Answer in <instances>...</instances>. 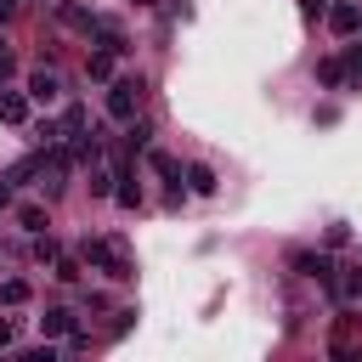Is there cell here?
I'll return each instance as SVG.
<instances>
[{"label":"cell","mask_w":362,"mask_h":362,"mask_svg":"<svg viewBox=\"0 0 362 362\" xmlns=\"http://www.w3.org/2000/svg\"><path fill=\"white\" fill-rule=\"evenodd\" d=\"M79 260H85V266H96V272H102V277H113V283L136 277V266H130V255H124V243H119V238H85Z\"/></svg>","instance_id":"1"},{"label":"cell","mask_w":362,"mask_h":362,"mask_svg":"<svg viewBox=\"0 0 362 362\" xmlns=\"http://www.w3.org/2000/svg\"><path fill=\"white\" fill-rule=\"evenodd\" d=\"M141 79H113L107 85V119H119V124H130L136 119V107H141Z\"/></svg>","instance_id":"2"},{"label":"cell","mask_w":362,"mask_h":362,"mask_svg":"<svg viewBox=\"0 0 362 362\" xmlns=\"http://www.w3.org/2000/svg\"><path fill=\"white\" fill-rule=\"evenodd\" d=\"M288 266H294L300 277H317V283H334V260H328V255H317V249H300V255H294Z\"/></svg>","instance_id":"3"},{"label":"cell","mask_w":362,"mask_h":362,"mask_svg":"<svg viewBox=\"0 0 362 362\" xmlns=\"http://www.w3.org/2000/svg\"><path fill=\"white\" fill-rule=\"evenodd\" d=\"M328 23H334V34H356L362 28V6L339 0V6H328Z\"/></svg>","instance_id":"4"},{"label":"cell","mask_w":362,"mask_h":362,"mask_svg":"<svg viewBox=\"0 0 362 362\" xmlns=\"http://www.w3.org/2000/svg\"><path fill=\"white\" fill-rule=\"evenodd\" d=\"M0 119H6V124H23V119H28V96H23V90H0Z\"/></svg>","instance_id":"5"},{"label":"cell","mask_w":362,"mask_h":362,"mask_svg":"<svg viewBox=\"0 0 362 362\" xmlns=\"http://www.w3.org/2000/svg\"><path fill=\"white\" fill-rule=\"evenodd\" d=\"M28 96H34V102H51V96H57V74H51V68H34V74H28Z\"/></svg>","instance_id":"6"},{"label":"cell","mask_w":362,"mask_h":362,"mask_svg":"<svg viewBox=\"0 0 362 362\" xmlns=\"http://www.w3.org/2000/svg\"><path fill=\"white\" fill-rule=\"evenodd\" d=\"M40 328H45L51 339H62V334H74V311H62V305H51V311L40 317Z\"/></svg>","instance_id":"7"},{"label":"cell","mask_w":362,"mask_h":362,"mask_svg":"<svg viewBox=\"0 0 362 362\" xmlns=\"http://www.w3.org/2000/svg\"><path fill=\"white\" fill-rule=\"evenodd\" d=\"M113 198H119V209H141V187L130 175H113Z\"/></svg>","instance_id":"8"},{"label":"cell","mask_w":362,"mask_h":362,"mask_svg":"<svg viewBox=\"0 0 362 362\" xmlns=\"http://www.w3.org/2000/svg\"><path fill=\"white\" fill-rule=\"evenodd\" d=\"M17 226L23 232H45L51 221H45V204H17Z\"/></svg>","instance_id":"9"},{"label":"cell","mask_w":362,"mask_h":362,"mask_svg":"<svg viewBox=\"0 0 362 362\" xmlns=\"http://www.w3.org/2000/svg\"><path fill=\"white\" fill-rule=\"evenodd\" d=\"M147 164H153V170H158V175H164V181H170V187H175V181H181V164H175V158H170V153H164V147H153V153H147Z\"/></svg>","instance_id":"10"},{"label":"cell","mask_w":362,"mask_h":362,"mask_svg":"<svg viewBox=\"0 0 362 362\" xmlns=\"http://www.w3.org/2000/svg\"><path fill=\"white\" fill-rule=\"evenodd\" d=\"M28 294H34V288H28L23 277H6V283H0V305H28Z\"/></svg>","instance_id":"11"},{"label":"cell","mask_w":362,"mask_h":362,"mask_svg":"<svg viewBox=\"0 0 362 362\" xmlns=\"http://www.w3.org/2000/svg\"><path fill=\"white\" fill-rule=\"evenodd\" d=\"M328 288H334V300H362V272H345V277H334Z\"/></svg>","instance_id":"12"},{"label":"cell","mask_w":362,"mask_h":362,"mask_svg":"<svg viewBox=\"0 0 362 362\" xmlns=\"http://www.w3.org/2000/svg\"><path fill=\"white\" fill-rule=\"evenodd\" d=\"M187 187L192 192H215V170L209 164H187Z\"/></svg>","instance_id":"13"},{"label":"cell","mask_w":362,"mask_h":362,"mask_svg":"<svg viewBox=\"0 0 362 362\" xmlns=\"http://www.w3.org/2000/svg\"><path fill=\"white\" fill-rule=\"evenodd\" d=\"M85 74H90V79H107V74H113V51H102V45H96V57H90V68H85Z\"/></svg>","instance_id":"14"},{"label":"cell","mask_w":362,"mask_h":362,"mask_svg":"<svg viewBox=\"0 0 362 362\" xmlns=\"http://www.w3.org/2000/svg\"><path fill=\"white\" fill-rule=\"evenodd\" d=\"M339 79H345V62H334V57L317 62V85H339Z\"/></svg>","instance_id":"15"},{"label":"cell","mask_w":362,"mask_h":362,"mask_svg":"<svg viewBox=\"0 0 362 362\" xmlns=\"http://www.w3.org/2000/svg\"><path fill=\"white\" fill-rule=\"evenodd\" d=\"M57 130H62V136H79V130H85V107H68V113H62V124H57Z\"/></svg>","instance_id":"16"},{"label":"cell","mask_w":362,"mask_h":362,"mask_svg":"<svg viewBox=\"0 0 362 362\" xmlns=\"http://www.w3.org/2000/svg\"><path fill=\"white\" fill-rule=\"evenodd\" d=\"M51 266H57V277H62V283H79V260H74V255H57Z\"/></svg>","instance_id":"17"},{"label":"cell","mask_w":362,"mask_h":362,"mask_svg":"<svg viewBox=\"0 0 362 362\" xmlns=\"http://www.w3.org/2000/svg\"><path fill=\"white\" fill-rule=\"evenodd\" d=\"M90 192L107 198V192H113V170H90Z\"/></svg>","instance_id":"18"},{"label":"cell","mask_w":362,"mask_h":362,"mask_svg":"<svg viewBox=\"0 0 362 362\" xmlns=\"http://www.w3.org/2000/svg\"><path fill=\"white\" fill-rule=\"evenodd\" d=\"M34 255H40V260H57V255H62V249H57V243H51V238H45V232H34Z\"/></svg>","instance_id":"19"},{"label":"cell","mask_w":362,"mask_h":362,"mask_svg":"<svg viewBox=\"0 0 362 362\" xmlns=\"http://www.w3.org/2000/svg\"><path fill=\"white\" fill-rule=\"evenodd\" d=\"M300 17H305V23H317V17H328V0H300Z\"/></svg>","instance_id":"20"},{"label":"cell","mask_w":362,"mask_h":362,"mask_svg":"<svg viewBox=\"0 0 362 362\" xmlns=\"http://www.w3.org/2000/svg\"><path fill=\"white\" fill-rule=\"evenodd\" d=\"M345 79H356V85H362V45L345 57Z\"/></svg>","instance_id":"21"},{"label":"cell","mask_w":362,"mask_h":362,"mask_svg":"<svg viewBox=\"0 0 362 362\" xmlns=\"http://www.w3.org/2000/svg\"><path fill=\"white\" fill-rule=\"evenodd\" d=\"M11 339H17V322H6V317H0V345H11Z\"/></svg>","instance_id":"22"},{"label":"cell","mask_w":362,"mask_h":362,"mask_svg":"<svg viewBox=\"0 0 362 362\" xmlns=\"http://www.w3.org/2000/svg\"><path fill=\"white\" fill-rule=\"evenodd\" d=\"M0 209H11V181H0Z\"/></svg>","instance_id":"23"},{"label":"cell","mask_w":362,"mask_h":362,"mask_svg":"<svg viewBox=\"0 0 362 362\" xmlns=\"http://www.w3.org/2000/svg\"><path fill=\"white\" fill-rule=\"evenodd\" d=\"M6 79H11V62H6V57H0V85H6Z\"/></svg>","instance_id":"24"},{"label":"cell","mask_w":362,"mask_h":362,"mask_svg":"<svg viewBox=\"0 0 362 362\" xmlns=\"http://www.w3.org/2000/svg\"><path fill=\"white\" fill-rule=\"evenodd\" d=\"M11 11H17V0H0V17H11Z\"/></svg>","instance_id":"25"},{"label":"cell","mask_w":362,"mask_h":362,"mask_svg":"<svg viewBox=\"0 0 362 362\" xmlns=\"http://www.w3.org/2000/svg\"><path fill=\"white\" fill-rule=\"evenodd\" d=\"M136 6H153V0H136Z\"/></svg>","instance_id":"26"}]
</instances>
